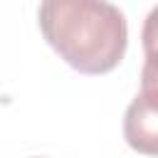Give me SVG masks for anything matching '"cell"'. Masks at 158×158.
Segmentation results:
<instances>
[{
	"mask_svg": "<svg viewBox=\"0 0 158 158\" xmlns=\"http://www.w3.org/2000/svg\"><path fill=\"white\" fill-rule=\"evenodd\" d=\"M37 20L44 42L81 74H106L126 54L128 25L109 0H42Z\"/></svg>",
	"mask_w": 158,
	"mask_h": 158,
	"instance_id": "cell-1",
	"label": "cell"
},
{
	"mask_svg": "<svg viewBox=\"0 0 158 158\" xmlns=\"http://www.w3.org/2000/svg\"><path fill=\"white\" fill-rule=\"evenodd\" d=\"M123 138L143 156H158V91L136 94L123 114Z\"/></svg>",
	"mask_w": 158,
	"mask_h": 158,
	"instance_id": "cell-2",
	"label": "cell"
},
{
	"mask_svg": "<svg viewBox=\"0 0 158 158\" xmlns=\"http://www.w3.org/2000/svg\"><path fill=\"white\" fill-rule=\"evenodd\" d=\"M141 44H143V54H146V62L141 67V89L158 91V5L143 20Z\"/></svg>",
	"mask_w": 158,
	"mask_h": 158,
	"instance_id": "cell-3",
	"label": "cell"
}]
</instances>
